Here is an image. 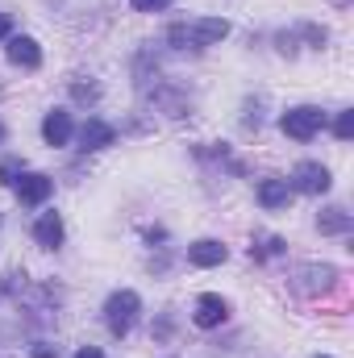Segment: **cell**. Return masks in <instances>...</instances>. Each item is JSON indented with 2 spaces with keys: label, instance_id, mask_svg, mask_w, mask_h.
Instances as JSON below:
<instances>
[{
  "label": "cell",
  "instance_id": "obj_1",
  "mask_svg": "<svg viewBox=\"0 0 354 358\" xmlns=\"http://www.w3.org/2000/svg\"><path fill=\"white\" fill-rule=\"evenodd\" d=\"M225 34H229V21H221V17H196V21H176L167 29V42L176 50H204V46H217Z\"/></svg>",
  "mask_w": 354,
  "mask_h": 358
},
{
  "label": "cell",
  "instance_id": "obj_2",
  "mask_svg": "<svg viewBox=\"0 0 354 358\" xmlns=\"http://www.w3.org/2000/svg\"><path fill=\"white\" fill-rule=\"evenodd\" d=\"M138 313H142V300H138V292H129V287L113 292V296L104 300V325H108V334H113V338H125V334L134 329Z\"/></svg>",
  "mask_w": 354,
  "mask_h": 358
},
{
  "label": "cell",
  "instance_id": "obj_3",
  "mask_svg": "<svg viewBox=\"0 0 354 358\" xmlns=\"http://www.w3.org/2000/svg\"><path fill=\"white\" fill-rule=\"evenodd\" d=\"M321 125H325V113H321V108H313V104L288 108V113L279 117V129H283L288 138H296V142H309V138H313Z\"/></svg>",
  "mask_w": 354,
  "mask_h": 358
},
{
  "label": "cell",
  "instance_id": "obj_4",
  "mask_svg": "<svg viewBox=\"0 0 354 358\" xmlns=\"http://www.w3.org/2000/svg\"><path fill=\"white\" fill-rule=\"evenodd\" d=\"M330 171L321 167V163H300L296 171H292V187L296 192H309V196H321V192H330Z\"/></svg>",
  "mask_w": 354,
  "mask_h": 358
},
{
  "label": "cell",
  "instance_id": "obj_5",
  "mask_svg": "<svg viewBox=\"0 0 354 358\" xmlns=\"http://www.w3.org/2000/svg\"><path fill=\"white\" fill-rule=\"evenodd\" d=\"M229 317V304L221 300V296H213V292H204L200 300H196V313H192V321L200 325V329H217L221 321Z\"/></svg>",
  "mask_w": 354,
  "mask_h": 358
},
{
  "label": "cell",
  "instance_id": "obj_6",
  "mask_svg": "<svg viewBox=\"0 0 354 358\" xmlns=\"http://www.w3.org/2000/svg\"><path fill=\"white\" fill-rule=\"evenodd\" d=\"M55 192V179L42 176V171H21V179H17V196H21V204H46V196Z\"/></svg>",
  "mask_w": 354,
  "mask_h": 358
},
{
  "label": "cell",
  "instance_id": "obj_7",
  "mask_svg": "<svg viewBox=\"0 0 354 358\" xmlns=\"http://www.w3.org/2000/svg\"><path fill=\"white\" fill-rule=\"evenodd\" d=\"M8 63L13 67H25V71H38L42 67V46L34 38H8Z\"/></svg>",
  "mask_w": 354,
  "mask_h": 358
},
{
  "label": "cell",
  "instance_id": "obj_8",
  "mask_svg": "<svg viewBox=\"0 0 354 358\" xmlns=\"http://www.w3.org/2000/svg\"><path fill=\"white\" fill-rule=\"evenodd\" d=\"M187 263L192 267H221L225 263V246L213 242V238H200V242L187 246Z\"/></svg>",
  "mask_w": 354,
  "mask_h": 358
},
{
  "label": "cell",
  "instance_id": "obj_9",
  "mask_svg": "<svg viewBox=\"0 0 354 358\" xmlns=\"http://www.w3.org/2000/svg\"><path fill=\"white\" fill-rule=\"evenodd\" d=\"M42 138H46L50 146H67V142H71V113H63V108L46 113V121H42Z\"/></svg>",
  "mask_w": 354,
  "mask_h": 358
},
{
  "label": "cell",
  "instance_id": "obj_10",
  "mask_svg": "<svg viewBox=\"0 0 354 358\" xmlns=\"http://www.w3.org/2000/svg\"><path fill=\"white\" fill-rule=\"evenodd\" d=\"M80 142H84V150H104V146H113V142H117V129H113L108 121L92 117L88 125L80 129Z\"/></svg>",
  "mask_w": 354,
  "mask_h": 358
},
{
  "label": "cell",
  "instance_id": "obj_11",
  "mask_svg": "<svg viewBox=\"0 0 354 358\" xmlns=\"http://www.w3.org/2000/svg\"><path fill=\"white\" fill-rule=\"evenodd\" d=\"M34 238H38V246H46V250L63 246V217H59V213H42L38 225H34Z\"/></svg>",
  "mask_w": 354,
  "mask_h": 358
},
{
  "label": "cell",
  "instance_id": "obj_12",
  "mask_svg": "<svg viewBox=\"0 0 354 358\" xmlns=\"http://www.w3.org/2000/svg\"><path fill=\"white\" fill-rule=\"evenodd\" d=\"M292 200V183L288 179H263L259 183V204L263 208H283Z\"/></svg>",
  "mask_w": 354,
  "mask_h": 358
},
{
  "label": "cell",
  "instance_id": "obj_13",
  "mask_svg": "<svg viewBox=\"0 0 354 358\" xmlns=\"http://www.w3.org/2000/svg\"><path fill=\"white\" fill-rule=\"evenodd\" d=\"M317 225H321V234H346L351 229V213L346 208H325L317 217Z\"/></svg>",
  "mask_w": 354,
  "mask_h": 358
},
{
  "label": "cell",
  "instance_id": "obj_14",
  "mask_svg": "<svg viewBox=\"0 0 354 358\" xmlns=\"http://www.w3.org/2000/svg\"><path fill=\"white\" fill-rule=\"evenodd\" d=\"M279 250H283L279 238H263L259 246H250V259H267V255H279Z\"/></svg>",
  "mask_w": 354,
  "mask_h": 358
},
{
  "label": "cell",
  "instance_id": "obj_15",
  "mask_svg": "<svg viewBox=\"0 0 354 358\" xmlns=\"http://www.w3.org/2000/svg\"><path fill=\"white\" fill-rule=\"evenodd\" d=\"M17 176H21V159H4L0 163V183H17Z\"/></svg>",
  "mask_w": 354,
  "mask_h": 358
},
{
  "label": "cell",
  "instance_id": "obj_16",
  "mask_svg": "<svg viewBox=\"0 0 354 358\" xmlns=\"http://www.w3.org/2000/svg\"><path fill=\"white\" fill-rule=\"evenodd\" d=\"M334 134H338L342 142H346V138H351V134H354V108H346V113L338 117V125H334Z\"/></svg>",
  "mask_w": 354,
  "mask_h": 358
},
{
  "label": "cell",
  "instance_id": "obj_17",
  "mask_svg": "<svg viewBox=\"0 0 354 358\" xmlns=\"http://www.w3.org/2000/svg\"><path fill=\"white\" fill-rule=\"evenodd\" d=\"M134 4V13H159V8H167L171 0H129Z\"/></svg>",
  "mask_w": 354,
  "mask_h": 358
},
{
  "label": "cell",
  "instance_id": "obj_18",
  "mask_svg": "<svg viewBox=\"0 0 354 358\" xmlns=\"http://www.w3.org/2000/svg\"><path fill=\"white\" fill-rule=\"evenodd\" d=\"M34 358H59L55 346H34Z\"/></svg>",
  "mask_w": 354,
  "mask_h": 358
},
{
  "label": "cell",
  "instance_id": "obj_19",
  "mask_svg": "<svg viewBox=\"0 0 354 358\" xmlns=\"http://www.w3.org/2000/svg\"><path fill=\"white\" fill-rule=\"evenodd\" d=\"M13 34V17L8 13H0V38H8Z\"/></svg>",
  "mask_w": 354,
  "mask_h": 358
},
{
  "label": "cell",
  "instance_id": "obj_20",
  "mask_svg": "<svg viewBox=\"0 0 354 358\" xmlns=\"http://www.w3.org/2000/svg\"><path fill=\"white\" fill-rule=\"evenodd\" d=\"M71 92H76L80 100H96V88H84V84H76V88H71Z\"/></svg>",
  "mask_w": 354,
  "mask_h": 358
},
{
  "label": "cell",
  "instance_id": "obj_21",
  "mask_svg": "<svg viewBox=\"0 0 354 358\" xmlns=\"http://www.w3.org/2000/svg\"><path fill=\"white\" fill-rule=\"evenodd\" d=\"M76 358H104V355H100L96 346H84V350H80V355H76Z\"/></svg>",
  "mask_w": 354,
  "mask_h": 358
},
{
  "label": "cell",
  "instance_id": "obj_22",
  "mask_svg": "<svg viewBox=\"0 0 354 358\" xmlns=\"http://www.w3.org/2000/svg\"><path fill=\"white\" fill-rule=\"evenodd\" d=\"M0 142H4V121H0Z\"/></svg>",
  "mask_w": 354,
  "mask_h": 358
},
{
  "label": "cell",
  "instance_id": "obj_23",
  "mask_svg": "<svg viewBox=\"0 0 354 358\" xmlns=\"http://www.w3.org/2000/svg\"><path fill=\"white\" fill-rule=\"evenodd\" d=\"M317 358H325V355H317Z\"/></svg>",
  "mask_w": 354,
  "mask_h": 358
}]
</instances>
